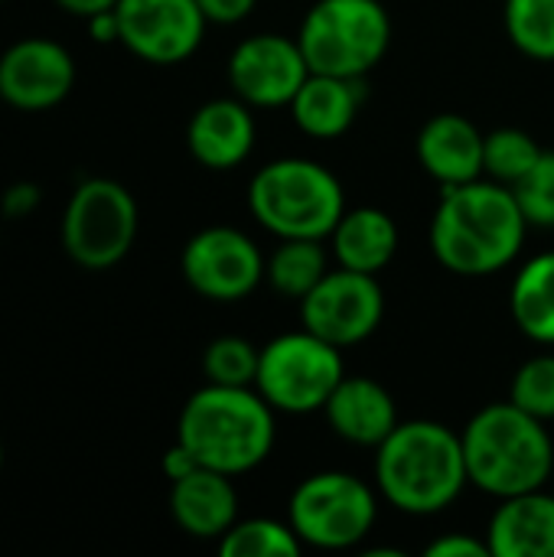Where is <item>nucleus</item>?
I'll list each match as a JSON object with an SVG mask.
<instances>
[{
  "mask_svg": "<svg viewBox=\"0 0 554 557\" xmlns=\"http://www.w3.org/2000/svg\"><path fill=\"white\" fill-rule=\"evenodd\" d=\"M529 222L516 193L490 176L444 186L431 219V251L460 277H490L509 268L526 242Z\"/></svg>",
  "mask_w": 554,
  "mask_h": 557,
  "instance_id": "obj_1",
  "label": "nucleus"
},
{
  "mask_svg": "<svg viewBox=\"0 0 554 557\" xmlns=\"http://www.w3.org/2000/svg\"><path fill=\"white\" fill-rule=\"evenodd\" d=\"M470 483L464 441L438 421H398L376 447V486L405 516H438L451 509Z\"/></svg>",
  "mask_w": 554,
  "mask_h": 557,
  "instance_id": "obj_2",
  "label": "nucleus"
},
{
  "mask_svg": "<svg viewBox=\"0 0 554 557\" xmlns=\"http://www.w3.org/2000/svg\"><path fill=\"white\" fill-rule=\"evenodd\" d=\"M274 408L255 385H212L193 392L176 421V441L199 467L242 476L274 450Z\"/></svg>",
  "mask_w": 554,
  "mask_h": 557,
  "instance_id": "obj_3",
  "label": "nucleus"
},
{
  "mask_svg": "<svg viewBox=\"0 0 554 557\" xmlns=\"http://www.w3.org/2000/svg\"><path fill=\"white\" fill-rule=\"evenodd\" d=\"M467 473L477 490L496 499L542 490L552 480L554 444L545 421L496 401L480 408L460 431Z\"/></svg>",
  "mask_w": 554,
  "mask_h": 557,
  "instance_id": "obj_4",
  "label": "nucleus"
},
{
  "mask_svg": "<svg viewBox=\"0 0 554 557\" xmlns=\"http://www.w3.org/2000/svg\"><path fill=\"white\" fill-rule=\"evenodd\" d=\"M248 212L278 238H330L346 212V193L333 170L307 157L264 163L248 183Z\"/></svg>",
  "mask_w": 554,
  "mask_h": 557,
  "instance_id": "obj_5",
  "label": "nucleus"
},
{
  "mask_svg": "<svg viewBox=\"0 0 554 557\" xmlns=\"http://www.w3.org/2000/svg\"><path fill=\"white\" fill-rule=\"evenodd\" d=\"M297 42L310 72L366 78L392 46V16L379 0H317Z\"/></svg>",
  "mask_w": 554,
  "mask_h": 557,
  "instance_id": "obj_6",
  "label": "nucleus"
},
{
  "mask_svg": "<svg viewBox=\"0 0 554 557\" xmlns=\"http://www.w3.org/2000/svg\"><path fill=\"white\" fill-rule=\"evenodd\" d=\"M379 519L376 490L343 470H323L297 483L287 499V522L307 548L343 552L366 542Z\"/></svg>",
  "mask_w": 554,
  "mask_h": 557,
  "instance_id": "obj_7",
  "label": "nucleus"
},
{
  "mask_svg": "<svg viewBox=\"0 0 554 557\" xmlns=\"http://www.w3.org/2000/svg\"><path fill=\"white\" fill-rule=\"evenodd\" d=\"M62 251L85 271L121 264L137 238V202L118 180L91 176L78 183L59 222Z\"/></svg>",
  "mask_w": 554,
  "mask_h": 557,
  "instance_id": "obj_8",
  "label": "nucleus"
},
{
  "mask_svg": "<svg viewBox=\"0 0 554 557\" xmlns=\"http://www.w3.org/2000/svg\"><path fill=\"white\" fill-rule=\"evenodd\" d=\"M343 379V349L310 330H297L274 336L261 349L255 388L274 411L313 414L323 411Z\"/></svg>",
  "mask_w": 554,
  "mask_h": 557,
  "instance_id": "obj_9",
  "label": "nucleus"
},
{
  "mask_svg": "<svg viewBox=\"0 0 554 557\" xmlns=\"http://www.w3.org/2000/svg\"><path fill=\"white\" fill-rule=\"evenodd\" d=\"M261 248L232 225H209L196 232L180 258L183 281L206 300L235 304L258 290L264 281Z\"/></svg>",
  "mask_w": 554,
  "mask_h": 557,
  "instance_id": "obj_10",
  "label": "nucleus"
},
{
  "mask_svg": "<svg viewBox=\"0 0 554 557\" xmlns=\"http://www.w3.org/2000/svg\"><path fill=\"white\" fill-rule=\"evenodd\" d=\"M385 317V297L376 274L362 271H327L323 281L300 300L304 330L320 339L349 349L369 339Z\"/></svg>",
  "mask_w": 554,
  "mask_h": 557,
  "instance_id": "obj_11",
  "label": "nucleus"
},
{
  "mask_svg": "<svg viewBox=\"0 0 554 557\" xmlns=\"http://www.w3.org/2000/svg\"><path fill=\"white\" fill-rule=\"evenodd\" d=\"M114 13L121 46L150 65L186 62L209 26L196 0H118Z\"/></svg>",
  "mask_w": 554,
  "mask_h": 557,
  "instance_id": "obj_12",
  "label": "nucleus"
},
{
  "mask_svg": "<svg viewBox=\"0 0 554 557\" xmlns=\"http://www.w3.org/2000/svg\"><path fill=\"white\" fill-rule=\"evenodd\" d=\"M310 65L297 36L255 33L242 39L229 55V85L235 98L251 108H284L307 82Z\"/></svg>",
  "mask_w": 554,
  "mask_h": 557,
  "instance_id": "obj_13",
  "label": "nucleus"
},
{
  "mask_svg": "<svg viewBox=\"0 0 554 557\" xmlns=\"http://www.w3.org/2000/svg\"><path fill=\"white\" fill-rule=\"evenodd\" d=\"M75 88L72 52L46 36L16 39L0 52V98L16 111H49Z\"/></svg>",
  "mask_w": 554,
  "mask_h": 557,
  "instance_id": "obj_14",
  "label": "nucleus"
},
{
  "mask_svg": "<svg viewBox=\"0 0 554 557\" xmlns=\"http://www.w3.org/2000/svg\"><path fill=\"white\" fill-rule=\"evenodd\" d=\"M186 147L206 170H235L255 147L251 104L242 98H212L199 104L186 124Z\"/></svg>",
  "mask_w": 554,
  "mask_h": 557,
  "instance_id": "obj_15",
  "label": "nucleus"
},
{
  "mask_svg": "<svg viewBox=\"0 0 554 557\" xmlns=\"http://www.w3.org/2000/svg\"><path fill=\"white\" fill-rule=\"evenodd\" d=\"M235 476L196 467L183 480L170 483V516L189 535L202 542H219L238 522Z\"/></svg>",
  "mask_w": 554,
  "mask_h": 557,
  "instance_id": "obj_16",
  "label": "nucleus"
},
{
  "mask_svg": "<svg viewBox=\"0 0 554 557\" xmlns=\"http://www.w3.org/2000/svg\"><path fill=\"white\" fill-rule=\"evenodd\" d=\"M336 437L356 447H379L398 428V408L385 385L366 375H346L323 405Z\"/></svg>",
  "mask_w": 554,
  "mask_h": 557,
  "instance_id": "obj_17",
  "label": "nucleus"
},
{
  "mask_svg": "<svg viewBox=\"0 0 554 557\" xmlns=\"http://www.w3.org/2000/svg\"><path fill=\"white\" fill-rule=\"evenodd\" d=\"M483 140L480 127L464 114H434L418 131V160L441 186H460L483 176Z\"/></svg>",
  "mask_w": 554,
  "mask_h": 557,
  "instance_id": "obj_18",
  "label": "nucleus"
},
{
  "mask_svg": "<svg viewBox=\"0 0 554 557\" xmlns=\"http://www.w3.org/2000/svg\"><path fill=\"white\" fill-rule=\"evenodd\" d=\"M487 545L493 557H554V496L542 490L500 499Z\"/></svg>",
  "mask_w": 554,
  "mask_h": 557,
  "instance_id": "obj_19",
  "label": "nucleus"
},
{
  "mask_svg": "<svg viewBox=\"0 0 554 557\" xmlns=\"http://www.w3.org/2000/svg\"><path fill=\"white\" fill-rule=\"evenodd\" d=\"M362 101H366L362 78L310 72L287 108L304 134H310L317 140H333L353 127Z\"/></svg>",
  "mask_w": 554,
  "mask_h": 557,
  "instance_id": "obj_20",
  "label": "nucleus"
},
{
  "mask_svg": "<svg viewBox=\"0 0 554 557\" xmlns=\"http://www.w3.org/2000/svg\"><path fill=\"white\" fill-rule=\"evenodd\" d=\"M330 242H333V258L340 261V268L379 274L398 255V225L385 209L359 206V209L343 212Z\"/></svg>",
  "mask_w": 554,
  "mask_h": 557,
  "instance_id": "obj_21",
  "label": "nucleus"
},
{
  "mask_svg": "<svg viewBox=\"0 0 554 557\" xmlns=\"http://www.w3.org/2000/svg\"><path fill=\"white\" fill-rule=\"evenodd\" d=\"M509 313L522 336L554 346V251L529 258L509 290Z\"/></svg>",
  "mask_w": 554,
  "mask_h": 557,
  "instance_id": "obj_22",
  "label": "nucleus"
},
{
  "mask_svg": "<svg viewBox=\"0 0 554 557\" xmlns=\"http://www.w3.org/2000/svg\"><path fill=\"white\" fill-rule=\"evenodd\" d=\"M330 271L320 238H281L264 264V277L274 294L287 300H304Z\"/></svg>",
  "mask_w": 554,
  "mask_h": 557,
  "instance_id": "obj_23",
  "label": "nucleus"
},
{
  "mask_svg": "<svg viewBox=\"0 0 554 557\" xmlns=\"http://www.w3.org/2000/svg\"><path fill=\"white\" fill-rule=\"evenodd\" d=\"M304 552V542L291 529V522L278 519H238L222 539V557H297Z\"/></svg>",
  "mask_w": 554,
  "mask_h": 557,
  "instance_id": "obj_24",
  "label": "nucleus"
},
{
  "mask_svg": "<svg viewBox=\"0 0 554 557\" xmlns=\"http://www.w3.org/2000/svg\"><path fill=\"white\" fill-rule=\"evenodd\" d=\"M503 23L522 55L554 62V0H506Z\"/></svg>",
  "mask_w": 554,
  "mask_h": 557,
  "instance_id": "obj_25",
  "label": "nucleus"
},
{
  "mask_svg": "<svg viewBox=\"0 0 554 557\" xmlns=\"http://www.w3.org/2000/svg\"><path fill=\"white\" fill-rule=\"evenodd\" d=\"M542 153L545 150L535 144L532 134L519 127H500L483 140V176L503 186H516L539 163Z\"/></svg>",
  "mask_w": 554,
  "mask_h": 557,
  "instance_id": "obj_26",
  "label": "nucleus"
},
{
  "mask_svg": "<svg viewBox=\"0 0 554 557\" xmlns=\"http://www.w3.org/2000/svg\"><path fill=\"white\" fill-rule=\"evenodd\" d=\"M261 349L242 336H219L202 352V375L212 385H255Z\"/></svg>",
  "mask_w": 554,
  "mask_h": 557,
  "instance_id": "obj_27",
  "label": "nucleus"
},
{
  "mask_svg": "<svg viewBox=\"0 0 554 557\" xmlns=\"http://www.w3.org/2000/svg\"><path fill=\"white\" fill-rule=\"evenodd\" d=\"M509 401L539 421H554V356H532L519 366L509 385Z\"/></svg>",
  "mask_w": 554,
  "mask_h": 557,
  "instance_id": "obj_28",
  "label": "nucleus"
},
{
  "mask_svg": "<svg viewBox=\"0 0 554 557\" xmlns=\"http://www.w3.org/2000/svg\"><path fill=\"white\" fill-rule=\"evenodd\" d=\"M516 193V202L526 215L529 225L554 228V153L545 150L539 163L516 183L509 186Z\"/></svg>",
  "mask_w": 554,
  "mask_h": 557,
  "instance_id": "obj_29",
  "label": "nucleus"
},
{
  "mask_svg": "<svg viewBox=\"0 0 554 557\" xmlns=\"http://www.w3.org/2000/svg\"><path fill=\"white\" fill-rule=\"evenodd\" d=\"M428 557H493L487 539H473V535H464V532H454V535H444L438 542L428 545Z\"/></svg>",
  "mask_w": 554,
  "mask_h": 557,
  "instance_id": "obj_30",
  "label": "nucleus"
},
{
  "mask_svg": "<svg viewBox=\"0 0 554 557\" xmlns=\"http://www.w3.org/2000/svg\"><path fill=\"white\" fill-rule=\"evenodd\" d=\"M199 10L206 13L209 23H219V26H232V23H242L258 0H196Z\"/></svg>",
  "mask_w": 554,
  "mask_h": 557,
  "instance_id": "obj_31",
  "label": "nucleus"
},
{
  "mask_svg": "<svg viewBox=\"0 0 554 557\" xmlns=\"http://www.w3.org/2000/svg\"><path fill=\"white\" fill-rule=\"evenodd\" d=\"M36 206H39V186H33V183H13V186H7V193L0 199V209L7 219H23Z\"/></svg>",
  "mask_w": 554,
  "mask_h": 557,
  "instance_id": "obj_32",
  "label": "nucleus"
},
{
  "mask_svg": "<svg viewBox=\"0 0 554 557\" xmlns=\"http://www.w3.org/2000/svg\"><path fill=\"white\" fill-rule=\"evenodd\" d=\"M160 467H163V476L173 483V480H183L186 473H193V470L199 467V460L176 441V444L163 454V463H160Z\"/></svg>",
  "mask_w": 554,
  "mask_h": 557,
  "instance_id": "obj_33",
  "label": "nucleus"
},
{
  "mask_svg": "<svg viewBox=\"0 0 554 557\" xmlns=\"http://www.w3.org/2000/svg\"><path fill=\"white\" fill-rule=\"evenodd\" d=\"M85 23H88V36L95 42H121V26H118V13L114 10L95 13Z\"/></svg>",
  "mask_w": 554,
  "mask_h": 557,
  "instance_id": "obj_34",
  "label": "nucleus"
},
{
  "mask_svg": "<svg viewBox=\"0 0 554 557\" xmlns=\"http://www.w3.org/2000/svg\"><path fill=\"white\" fill-rule=\"evenodd\" d=\"M56 7L65 10V13H72V16H78V20H88V16H95V13L114 10L118 0H56Z\"/></svg>",
  "mask_w": 554,
  "mask_h": 557,
  "instance_id": "obj_35",
  "label": "nucleus"
},
{
  "mask_svg": "<svg viewBox=\"0 0 554 557\" xmlns=\"http://www.w3.org/2000/svg\"><path fill=\"white\" fill-rule=\"evenodd\" d=\"M0 470H3V447H0Z\"/></svg>",
  "mask_w": 554,
  "mask_h": 557,
  "instance_id": "obj_36",
  "label": "nucleus"
}]
</instances>
